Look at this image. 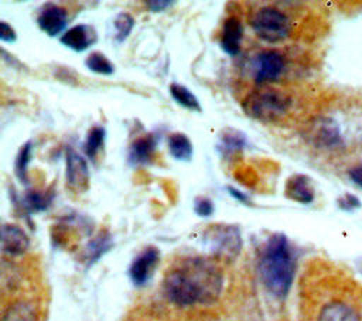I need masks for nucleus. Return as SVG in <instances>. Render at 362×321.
Listing matches in <instances>:
<instances>
[{
    "mask_svg": "<svg viewBox=\"0 0 362 321\" xmlns=\"http://www.w3.org/2000/svg\"><path fill=\"white\" fill-rule=\"evenodd\" d=\"M223 288L221 269L208 257L187 256L175 262L163 280L168 301L178 307L214 304Z\"/></svg>",
    "mask_w": 362,
    "mask_h": 321,
    "instance_id": "obj_2",
    "label": "nucleus"
},
{
    "mask_svg": "<svg viewBox=\"0 0 362 321\" xmlns=\"http://www.w3.org/2000/svg\"><path fill=\"white\" fill-rule=\"evenodd\" d=\"M85 66L90 72L99 74V75H112L115 72V66L112 61L100 51H92L85 59Z\"/></svg>",
    "mask_w": 362,
    "mask_h": 321,
    "instance_id": "obj_23",
    "label": "nucleus"
},
{
    "mask_svg": "<svg viewBox=\"0 0 362 321\" xmlns=\"http://www.w3.org/2000/svg\"><path fill=\"white\" fill-rule=\"evenodd\" d=\"M61 44L75 52H83L98 41L96 30L89 24L69 27L59 38Z\"/></svg>",
    "mask_w": 362,
    "mask_h": 321,
    "instance_id": "obj_12",
    "label": "nucleus"
},
{
    "mask_svg": "<svg viewBox=\"0 0 362 321\" xmlns=\"http://www.w3.org/2000/svg\"><path fill=\"white\" fill-rule=\"evenodd\" d=\"M170 95L171 98L182 107L188 109V110H194V112H201V103L197 99V96L185 86L177 82L170 83L168 86Z\"/></svg>",
    "mask_w": 362,
    "mask_h": 321,
    "instance_id": "obj_21",
    "label": "nucleus"
},
{
    "mask_svg": "<svg viewBox=\"0 0 362 321\" xmlns=\"http://www.w3.org/2000/svg\"><path fill=\"white\" fill-rule=\"evenodd\" d=\"M226 189H228V192H229L236 201L242 202L243 205H252L250 198H249L246 194H243L240 189H238V188H235V187H232V185H229Z\"/></svg>",
    "mask_w": 362,
    "mask_h": 321,
    "instance_id": "obj_31",
    "label": "nucleus"
},
{
    "mask_svg": "<svg viewBox=\"0 0 362 321\" xmlns=\"http://www.w3.org/2000/svg\"><path fill=\"white\" fill-rule=\"evenodd\" d=\"M307 139L320 150H339L344 147L341 129L337 122L329 117L314 120L307 130Z\"/></svg>",
    "mask_w": 362,
    "mask_h": 321,
    "instance_id": "obj_8",
    "label": "nucleus"
},
{
    "mask_svg": "<svg viewBox=\"0 0 362 321\" xmlns=\"http://www.w3.org/2000/svg\"><path fill=\"white\" fill-rule=\"evenodd\" d=\"M247 146V137L242 130L238 129H226L222 132L219 141L216 144V150L219 151V154L229 160L235 156H238L239 153H242V150Z\"/></svg>",
    "mask_w": 362,
    "mask_h": 321,
    "instance_id": "obj_17",
    "label": "nucleus"
},
{
    "mask_svg": "<svg viewBox=\"0 0 362 321\" xmlns=\"http://www.w3.org/2000/svg\"><path fill=\"white\" fill-rule=\"evenodd\" d=\"M257 270L264 288L276 298H284L294 280L296 256L284 233L270 235L260 250Z\"/></svg>",
    "mask_w": 362,
    "mask_h": 321,
    "instance_id": "obj_3",
    "label": "nucleus"
},
{
    "mask_svg": "<svg viewBox=\"0 0 362 321\" xmlns=\"http://www.w3.org/2000/svg\"><path fill=\"white\" fill-rule=\"evenodd\" d=\"M174 0H148L146 1V7L153 11V13H161L167 8H170L171 6H174Z\"/></svg>",
    "mask_w": 362,
    "mask_h": 321,
    "instance_id": "obj_28",
    "label": "nucleus"
},
{
    "mask_svg": "<svg viewBox=\"0 0 362 321\" xmlns=\"http://www.w3.org/2000/svg\"><path fill=\"white\" fill-rule=\"evenodd\" d=\"M202 243L212 256L233 260L242 249V235L236 225L216 223L204 232Z\"/></svg>",
    "mask_w": 362,
    "mask_h": 321,
    "instance_id": "obj_6",
    "label": "nucleus"
},
{
    "mask_svg": "<svg viewBox=\"0 0 362 321\" xmlns=\"http://www.w3.org/2000/svg\"><path fill=\"white\" fill-rule=\"evenodd\" d=\"M243 38V25L238 17H228L222 24L219 44L225 54L235 57L240 52Z\"/></svg>",
    "mask_w": 362,
    "mask_h": 321,
    "instance_id": "obj_14",
    "label": "nucleus"
},
{
    "mask_svg": "<svg viewBox=\"0 0 362 321\" xmlns=\"http://www.w3.org/2000/svg\"><path fill=\"white\" fill-rule=\"evenodd\" d=\"M160 263V250L156 246H147L132 260L129 266L130 281L136 287H143L151 279L157 264Z\"/></svg>",
    "mask_w": 362,
    "mask_h": 321,
    "instance_id": "obj_10",
    "label": "nucleus"
},
{
    "mask_svg": "<svg viewBox=\"0 0 362 321\" xmlns=\"http://www.w3.org/2000/svg\"><path fill=\"white\" fill-rule=\"evenodd\" d=\"M54 191H37V189H27L20 199V205L24 212L35 214L48 209L54 199Z\"/></svg>",
    "mask_w": 362,
    "mask_h": 321,
    "instance_id": "obj_18",
    "label": "nucleus"
},
{
    "mask_svg": "<svg viewBox=\"0 0 362 321\" xmlns=\"http://www.w3.org/2000/svg\"><path fill=\"white\" fill-rule=\"evenodd\" d=\"M284 195L300 204H310L314 199V187L308 175L293 174L287 178L284 185Z\"/></svg>",
    "mask_w": 362,
    "mask_h": 321,
    "instance_id": "obj_15",
    "label": "nucleus"
},
{
    "mask_svg": "<svg viewBox=\"0 0 362 321\" xmlns=\"http://www.w3.org/2000/svg\"><path fill=\"white\" fill-rule=\"evenodd\" d=\"M65 161H66V168H65L66 187L75 194H82L88 191L90 174H89L86 158L82 154H79L75 148L68 147Z\"/></svg>",
    "mask_w": 362,
    "mask_h": 321,
    "instance_id": "obj_9",
    "label": "nucleus"
},
{
    "mask_svg": "<svg viewBox=\"0 0 362 321\" xmlns=\"http://www.w3.org/2000/svg\"><path fill=\"white\" fill-rule=\"evenodd\" d=\"M214 202L211 198L199 195L194 199V212L201 218H208L214 214Z\"/></svg>",
    "mask_w": 362,
    "mask_h": 321,
    "instance_id": "obj_27",
    "label": "nucleus"
},
{
    "mask_svg": "<svg viewBox=\"0 0 362 321\" xmlns=\"http://www.w3.org/2000/svg\"><path fill=\"white\" fill-rule=\"evenodd\" d=\"M113 246V239L110 233L107 232H100L98 233L85 247L83 259L86 266H92L96 263L105 253H107Z\"/></svg>",
    "mask_w": 362,
    "mask_h": 321,
    "instance_id": "obj_19",
    "label": "nucleus"
},
{
    "mask_svg": "<svg viewBox=\"0 0 362 321\" xmlns=\"http://www.w3.org/2000/svg\"><path fill=\"white\" fill-rule=\"evenodd\" d=\"M113 25H115V30H116L115 38L119 42H123L130 35V33L134 27V18H133L132 14H129L126 11H122L113 18Z\"/></svg>",
    "mask_w": 362,
    "mask_h": 321,
    "instance_id": "obj_26",
    "label": "nucleus"
},
{
    "mask_svg": "<svg viewBox=\"0 0 362 321\" xmlns=\"http://www.w3.org/2000/svg\"><path fill=\"white\" fill-rule=\"evenodd\" d=\"M338 205H339V208H342V209L351 211V209H354V208H359V206H361V202H359V199H358L355 195H352V194H345L344 197L338 198Z\"/></svg>",
    "mask_w": 362,
    "mask_h": 321,
    "instance_id": "obj_30",
    "label": "nucleus"
},
{
    "mask_svg": "<svg viewBox=\"0 0 362 321\" xmlns=\"http://www.w3.org/2000/svg\"><path fill=\"white\" fill-rule=\"evenodd\" d=\"M290 106V96L279 89L266 86L252 91L242 100V110L245 115L259 122H274L284 116Z\"/></svg>",
    "mask_w": 362,
    "mask_h": 321,
    "instance_id": "obj_4",
    "label": "nucleus"
},
{
    "mask_svg": "<svg viewBox=\"0 0 362 321\" xmlns=\"http://www.w3.org/2000/svg\"><path fill=\"white\" fill-rule=\"evenodd\" d=\"M303 314L304 321H362V286L334 264H317L304 284Z\"/></svg>",
    "mask_w": 362,
    "mask_h": 321,
    "instance_id": "obj_1",
    "label": "nucleus"
},
{
    "mask_svg": "<svg viewBox=\"0 0 362 321\" xmlns=\"http://www.w3.org/2000/svg\"><path fill=\"white\" fill-rule=\"evenodd\" d=\"M30 246V238L25 230L16 223L1 225V252L7 256H21Z\"/></svg>",
    "mask_w": 362,
    "mask_h": 321,
    "instance_id": "obj_13",
    "label": "nucleus"
},
{
    "mask_svg": "<svg viewBox=\"0 0 362 321\" xmlns=\"http://www.w3.org/2000/svg\"><path fill=\"white\" fill-rule=\"evenodd\" d=\"M168 151L173 158L187 163L194 156V146L187 134L177 132L168 137Z\"/></svg>",
    "mask_w": 362,
    "mask_h": 321,
    "instance_id": "obj_20",
    "label": "nucleus"
},
{
    "mask_svg": "<svg viewBox=\"0 0 362 321\" xmlns=\"http://www.w3.org/2000/svg\"><path fill=\"white\" fill-rule=\"evenodd\" d=\"M105 139H106V130L102 126H93L92 129H89L86 139H85V144H83V151L85 156L90 160H93L99 150L103 148L105 144Z\"/></svg>",
    "mask_w": 362,
    "mask_h": 321,
    "instance_id": "obj_22",
    "label": "nucleus"
},
{
    "mask_svg": "<svg viewBox=\"0 0 362 321\" xmlns=\"http://www.w3.org/2000/svg\"><path fill=\"white\" fill-rule=\"evenodd\" d=\"M0 40L3 42H14L17 40V34L14 28L4 20L0 21Z\"/></svg>",
    "mask_w": 362,
    "mask_h": 321,
    "instance_id": "obj_29",
    "label": "nucleus"
},
{
    "mask_svg": "<svg viewBox=\"0 0 362 321\" xmlns=\"http://www.w3.org/2000/svg\"><path fill=\"white\" fill-rule=\"evenodd\" d=\"M348 174H349V178L352 180V182L362 188V164L352 167V168L348 171Z\"/></svg>",
    "mask_w": 362,
    "mask_h": 321,
    "instance_id": "obj_32",
    "label": "nucleus"
},
{
    "mask_svg": "<svg viewBox=\"0 0 362 321\" xmlns=\"http://www.w3.org/2000/svg\"><path fill=\"white\" fill-rule=\"evenodd\" d=\"M250 27L260 40L270 44L286 40L291 31L290 18L281 10L272 6L256 10L250 18Z\"/></svg>",
    "mask_w": 362,
    "mask_h": 321,
    "instance_id": "obj_5",
    "label": "nucleus"
},
{
    "mask_svg": "<svg viewBox=\"0 0 362 321\" xmlns=\"http://www.w3.org/2000/svg\"><path fill=\"white\" fill-rule=\"evenodd\" d=\"M3 321H35L34 308L24 301L14 303L4 313Z\"/></svg>",
    "mask_w": 362,
    "mask_h": 321,
    "instance_id": "obj_25",
    "label": "nucleus"
},
{
    "mask_svg": "<svg viewBox=\"0 0 362 321\" xmlns=\"http://www.w3.org/2000/svg\"><path fill=\"white\" fill-rule=\"evenodd\" d=\"M37 24L40 30L49 37H57L61 33L64 34L68 24V11L62 6L47 3L42 6L37 16Z\"/></svg>",
    "mask_w": 362,
    "mask_h": 321,
    "instance_id": "obj_11",
    "label": "nucleus"
},
{
    "mask_svg": "<svg viewBox=\"0 0 362 321\" xmlns=\"http://www.w3.org/2000/svg\"><path fill=\"white\" fill-rule=\"evenodd\" d=\"M31 151H33V143L25 141L20 147V150L17 153V157H16V161H14V173H16L18 181L23 182V184L28 182L27 170H28V164H30V160H31Z\"/></svg>",
    "mask_w": 362,
    "mask_h": 321,
    "instance_id": "obj_24",
    "label": "nucleus"
},
{
    "mask_svg": "<svg viewBox=\"0 0 362 321\" xmlns=\"http://www.w3.org/2000/svg\"><path fill=\"white\" fill-rule=\"evenodd\" d=\"M286 68V59L277 49H263L252 61V76L257 85L276 82Z\"/></svg>",
    "mask_w": 362,
    "mask_h": 321,
    "instance_id": "obj_7",
    "label": "nucleus"
},
{
    "mask_svg": "<svg viewBox=\"0 0 362 321\" xmlns=\"http://www.w3.org/2000/svg\"><path fill=\"white\" fill-rule=\"evenodd\" d=\"M157 141L158 139L154 133L136 139L129 147V154H127L129 164L133 167L148 164L154 156Z\"/></svg>",
    "mask_w": 362,
    "mask_h": 321,
    "instance_id": "obj_16",
    "label": "nucleus"
}]
</instances>
